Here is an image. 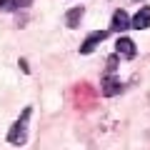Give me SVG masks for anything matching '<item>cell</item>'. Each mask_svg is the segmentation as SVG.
Here are the masks:
<instances>
[{
  "instance_id": "8992f818",
  "label": "cell",
  "mask_w": 150,
  "mask_h": 150,
  "mask_svg": "<svg viewBox=\"0 0 150 150\" xmlns=\"http://www.w3.org/2000/svg\"><path fill=\"white\" fill-rule=\"evenodd\" d=\"M110 28H112L115 33L128 30V28H130V18H128V13H125V10H115V13H112V23H110Z\"/></svg>"
},
{
  "instance_id": "5b68a950",
  "label": "cell",
  "mask_w": 150,
  "mask_h": 150,
  "mask_svg": "<svg viewBox=\"0 0 150 150\" xmlns=\"http://www.w3.org/2000/svg\"><path fill=\"white\" fill-rule=\"evenodd\" d=\"M130 28H135V30H148L150 28V5H143L135 13V18L130 20Z\"/></svg>"
},
{
  "instance_id": "7a4b0ae2",
  "label": "cell",
  "mask_w": 150,
  "mask_h": 150,
  "mask_svg": "<svg viewBox=\"0 0 150 150\" xmlns=\"http://www.w3.org/2000/svg\"><path fill=\"white\" fill-rule=\"evenodd\" d=\"M120 90H123V83H120V78L103 73V80H100V93H103V95H105V98H112V95H118Z\"/></svg>"
},
{
  "instance_id": "3957f363",
  "label": "cell",
  "mask_w": 150,
  "mask_h": 150,
  "mask_svg": "<svg viewBox=\"0 0 150 150\" xmlns=\"http://www.w3.org/2000/svg\"><path fill=\"white\" fill-rule=\"evenodd\" d=\"M105 38H108V30H93L90 35H88L85 40H83V45H80V53H83V55L93 53V50H95L98 45H100L103 40H105Z\"/></svg>"
},
{
  "instance_id": "277c9868",
  "label": "cell",
  "mask_w": 150,
  "mask_h": 150,
  "mask_svg": "<svg viewBox=\"0 0 150 150\" xmlns=\"http://www.w3.org/2000/svg\"><path fill=\"white\" fill-rule=\"evenodd\" d=\"M115 53H118L120 58H125V60H133L135 55H138V48H135V43L130 40V38H123V35H120L118 43H115Z\"/></svg>"
},
{
  "instance_id": "52a82bcc",
  "label": "cell",
  "mask_w": 150,
  "mask_h": 150,
  "mask_svg": "<svg viewBox=\"0 0 150 150\" xmlns=\"http://www.w3.org/2000/svg\"><path fill=\"white\" fill-rule=\"evenodd\" d=\"M83 15H85V8H83V5H80V8H70V10L65 13V25H68V28H73V30H75V28L80 25Z\"/></svg>"
},
{
  "instance_id": "6da1fadb",
  "label": "cell",
  "mask_w": 150,
  "mask_h": 150,
  "mask_svg": "<svg viewBox=\"0 0 150 150\" xmlns=\"http://www.w3.org/2000/svg\"><path fill=\"white\" fill-rule=\"evenodd\" d=\"M30 115H33V108H25L20 112V118L13 123V128L8 130V143L10 145H25L28 140V123H30Z\"/></svg>"
},
{
  "instance_id": "9c48e42d",
  "label": "cell",
  "mask_w": 150,
  "mask_h": 150,
  "mask_svg": "<svg viewBox=\"0 0 150 150\" xmlns=\"http://www.w3.org/2000/svg\"><path fill=\"white\" fill-rule=\"evenodd\" d=\"M135 3H143V0H135Z\"/></svg>"
},
{
  "instance_id": "ba28073f",
  "label": "cell",
  "mask_w": 150,
  "mask_h": 150,
  "mask_svg": "<svg viewBox=\"0 0 150 150\" xmlns=\"http://www.w3.org/2000/svg\"><path fill=\"white\" fill-rule=\"evenodd\" d=\"M30 0H0V13H13V10H20L23 5H28Z\"/></svg>"
}]
</instances>
